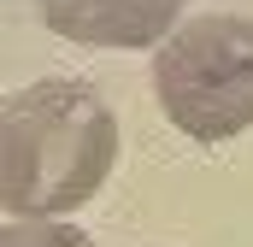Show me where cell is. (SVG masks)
Returning a JSON list of instances; mask_svg holds the SVG:
<instances>
[{
  "mask_svg": "<svg viewBox=\"0 0 253 247\" xmlns=\"http://www.w3.org/2000/svg\"><path fill=\"white\" fill-rule=\"evenodd\" d=\"M0 247H88V236L71 224H47V218H12Z\"/></svg>",
  "mask_w": 253,
  "mask_h": 247,
  "instance_id": "cell-4",
  "label": "cell"
},
{
  "mask_svg": "<svg viewBox=\"0 0 253 247\" xmlns=\"http://www.w3.org/2000/svg\"><path fill=\"white\" fill-rule=\"evenodd\" d=\"M118 159L112 106L88 82H30L0 118V200L12 218H53L94 200Z\"/></svg>",
  "mask_w": 253,
  "mask_h": 247,
  "instance_id": "cell-1",
  "label": "cell"
},
{
  "mask_svg": "<svg viewBox=\"0 0 253 247\" xmlns=\"http://www.w3.org/2000/svg\"><path fill=\"white\" fill-rule=\"evenodd\" d=\"M165 118L194 141H230L253 124V18L206 12L177 24L153 59Z\"/></svg>",
  "mask_w": 253,
  "mask_h": 247,
  "instance_id": "cell-2",
  "label": "cell"
},
{
  "mask_svg": "<svg viewBox=\"0 0 253 247\" xmlns=\"http://www.w3.org/2000/svg\"><path fill=\"white\" fill-rule=\"evenodd\" d=\"M47 30L88 47H165L183 0H36Z\"/></svg>",
  "mask_w": 253,
  "mask_h": 247,
  "instance_id": "cell-3",
  "label": "cell"
}]
</instances>
